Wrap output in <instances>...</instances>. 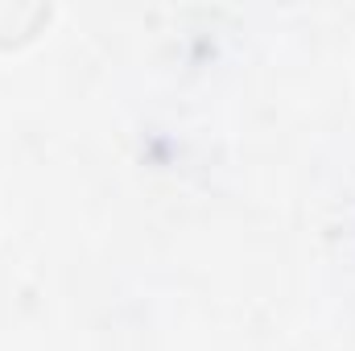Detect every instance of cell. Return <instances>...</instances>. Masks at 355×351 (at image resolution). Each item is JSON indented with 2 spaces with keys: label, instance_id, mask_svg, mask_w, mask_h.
Wrapping results in <instances>:
<instances>
[{
  "label": "cell",
  "instance_id": "6da1fadb",
  "mask_svg": "<svg viewBox=\"0 0 355 351\" xmlns=\"http://www.w3.org/2000/svg\"><path fill=\"white\" fill-rule=\"evenodd\" d=\"M46 21H50V4H12V0H0V46L29 42Z\"/></svg>",
  "mask_w": 355,
  "mask_h": 351
}]
</instances>
